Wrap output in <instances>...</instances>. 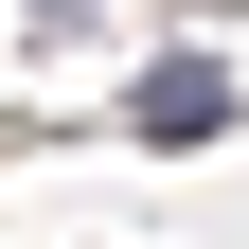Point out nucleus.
Masks as SVG:
<instances>
[{
    "label": "nucleus",
    "instance_id": "obj_1",
    "mask_svg": "<svg viewBox=\"0 0 249 249\" xmlns=\"http://www.w3.org/2000/svg\"><path fill=\"white\" fill-rule=\"evenodd\" d=\"M231 124V71H142V142H213Z\"/></svg>",
    "mask_w": 249,
    "mask_h": 249
}]
</instances>
